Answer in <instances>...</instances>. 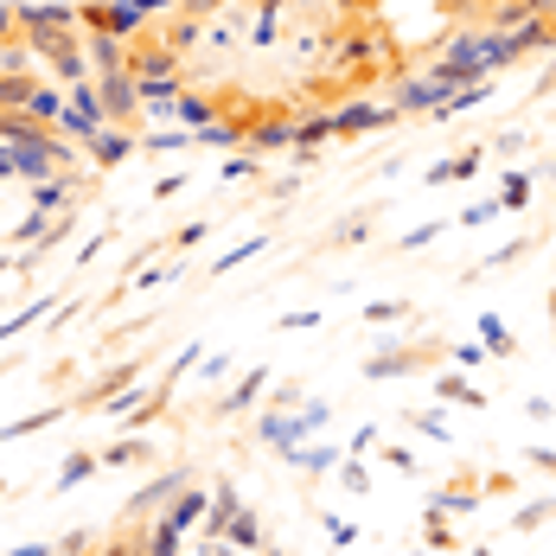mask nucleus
Listing matches in <instances>:
<instances>
[{"label":"nucleus","mask_w":556,"mask_h":556,"mask_svg":"<svg viewBox=\"0 0 556 556\" xmlns=\"http://www.w3.org/2000/svg\"><path fill=\"white\" fill-rule=\"evenodd\" d=\"M90 148H97V161H122V154H128V135H115V128H103V135H97Z\"/></svg>","instance_id":"nucleus-6"},{"label":"nucleus","mask_w":556,"mask_h":556,"mask_svg":"<svg viewBox=\"0 0 556 556\" xmlns=\"http://www.w3.org/2000/svg\"><path fill=\"white\" fill-rule=\"evenodd\" d=\"M173 551H179V531L161 518V525H154V544H148V556H173Z\"/></svg>","instance_id":"nucleus-8"},{"label":"nucleus","mask_w":556,"mask_h":556,"mask_svg":"<svg viewBox=\"0 0 556 556\" xmlns=\"http://www.w3.org/2000/svg\"><path fill=\"white\" fill-rule=\"evenodd\" d=\"M90 52H97V77H103V71H128V46H122V39H115V33H97V46H90Z\"/></svg>","instance_id":"nucleus-5"},{"label":"nucleus","mask_w":556,"mask_h":556,"mask_svg":"<svg viewBox=\"0 0 556 556\" xmlns=\"http://www.w3.org/2000/svg\"><path fill=\"white\" fill-rule=\"evenodd\" d=\"M20 556H58V551H39V544H26V551H20Z\"/></svg>","instance_id":"nucleus-11"},{"label":"nucleus","mask_w":556,"mask_h":556,"mask_svg":"<svg viewBox=\"0 0 556 556\" xmlns=\"http://www.w3.org/2000/svg\"><path fill=\"white\" fill-rule=\"evenodd\" d=\"M58 128H71V135H84V141H97L103 128H110V110H103V97H97V84H77L71 97H64V122Z\"/></svg>","instance_id":"nucleus-1"},{"label":"nucleus","mask_w":556,"mask_h":556,"mask_svg":"<svg viewBox=\"0 0 556 556\" xmlns=\"http://www.w3.org/2000/svg\"><path fill=\"white\" fill-rule=\"evenodd\" d=\"M20 115H33L39 128H46V122H64V97H58L52 84H33V97H26V110Z\"/></svg>","instance_id":"nucleus-3"},{"label":"nucleus","mask_w":556,"mask_h":556,"mask_svg":"<svg viewBox=\"0 0 556 556\" xmlns=\"http://www.w3.org/2000/svg\"><path fill=\"white\" fill-rule=\"evenodd\" d=\"M378 115H384V110H365V103H358V110H339V115H333V128H345V135H352V128H371Z\"/></svg>","instance_id":"nucleus-7"},{"label":"nucleus","mask_w":556,"mask_h":556,"mask_svg":"<svg viewBox=\"0 0 556 556\" xmlns=\"http://www.w3.org/2000/svg\"><path fill=\"white\" fill-rule=\"evenodd\" d=\"M7 173H13V148H0V179H7Z\"/></svg>","instance_id":"nucleus-10"},{"label":"nucleus","mask_w":556,"mask_h":556,"mask_svg":"<svg viewBox=\"0 0 556 556\" xmlns=\"http://www.w3.org/2000/svg\"><path fill=\"white\" fill-rule=\"evenodd\" d=\"M199 518H205V493H179V500H173V511H167L173 531H192Z\"/></svg>","instance_id":"nucleus-4"},{"label":"nucleus","mask_w":556,"mask_h":556,"mask_svg":"<svg viewBox=\"0 0 556 556\" xmlns=\"http://www.w3.org/2000/svg\"><path fill=\"white\" fill-rule=\"evenodd\" d=\"M97 97H103L110 122H122V115L141 110V84H135V71H103V77H97Z\"/></svg>","instance_id":"nucleus-2"},{"label":"nucleus","mask_w":556,"mask_h":556,"mask_svg":"<svg viewBox=\"0 0 556 556\" xmlns=\"http://www.w3.org/2000/svg\"><path fill=\"white\" fill-rule=\"evenodd\" d=\"M103 556H135V551H128V544H110V551H103Z\"/></svg>","instance_id":"nucleus-12"},{"label":"nucleus","mask_w":556,"mask_h":556,"mask_svg":"<svg viewBox=\"0 0 556 556\" xmlns=\"http://www.w3.org/2000/svg\"><path fill=\"white\" fill-rule=\"evenodd\" d=\"M179 115H186L192 128H212V103H199V97H179Z\"/></svg>","instance_id":"nucleus-9"}]
</instances>
